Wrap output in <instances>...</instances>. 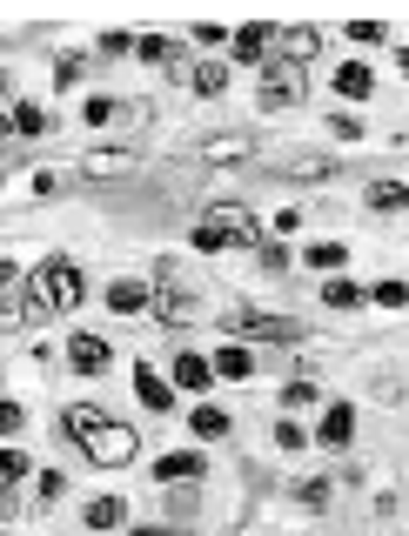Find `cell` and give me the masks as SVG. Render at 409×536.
Returning <instances> with one entry per match:
<instances>
[{
    "mask_svg": "<svg viewBox=\"0 0 409 536\" xmlns=\"http://www.w3.org/2000/svg\"><path fill=\"white\" fill-rule=\"evenodd\" d=\"M188 429H195V436H202V443H222V436H228V429H235V423H228L222 409H208V402H202V409H195V416H188Z\"/></svg>",
    "mask_w": 409,
    "mask_h": 536,
    "instance_id": "24",
    "label": "cell"
},
{
    "mask_svg": "<svg viewBox=\"0 0 409 536\" xmlns=\"http://www.w3.org/2000/svg\"><path fill=\"white\" fill-rule=\"evenodd\" d=\"M34 496H41V503H61V496H68V476H61V469H41V476H34Z\"/></svg>",
    "mask_w": 409,
    "mask_h": 536,
    "instance_id": "30",
    "label": "cell"
},
{
    "mask_svg": "<svg viewBox=\"0 0 409 536\" xmlns=\"http://www.w3.org/2000/svg\"><path fill=\"white\" fill-rule=\"evenodd\" d=\"M262 268H269V275H289V248H282V242H262Z\"/></svg>",
    "mask_w": 409,
    "mask_h": 536,
    "instance_id": "36",
    "label": "cell"
},
{
    "mask_svg": "<svg viewBox=\"0 0 409 536\" xmlns=\"http://www.w3.org/2000/svg\"><path fill=\"white\" fill-rule=\"evenodd\" d=\"M148 309H155V322H168V329H182L188 315H195V295H188V282L175 275V262L155 268V302H148Z\"/></svg>",
    "mask_w": 409,
    "mask_h": 536,
    "instance_id": "4",
    "label": "cell"
},
{
    "mask_svg": "<svg viewBox=\"0 0 409 536\" xmlns=\"http://www.w3.org/2000/svg\"><path fill=\"white\" fill-rule=\"evenodd\" d=\"M369 208H376V215H403L409 188H403V181H369Z\"/></svg>",
    "mask_w": 409,
    "mask_h": 536,
    "instance_id": "19",
    "label": "cell"
},
{
    "mask_svg": "<svg viewBox=\"0 0 409 536\" xmlns=\"http://www.w3.org/2000/svg\"><path fill=\"white\" fill-rule=\"evenodd\" d=\"M275 175H289V181H336V161H322V155H282V161H275Z\"/></svg>",
    "mask_w": 409,
    "mask_h": 536,
    "instance_id": "16",
    "label": "cell"
},
{
    "mask_svg": "<svg viewBox=\"0 0 409 536\" xmlns=\"http://www.w3.org/2000/svg\"><path fill=\"white\" fill-rule=\"evenodd\" d=\"M275 47H282L289 67H309L322 54V27H275Z\"/></svg>",
    "mask_w": 409,
    "mask_h": 536,
    "instance_id": "8",
    "label": "cell"
},
{
    "mask_svg": "<svg viewBox=\"0 0 409 536\" xmlns=\"http://www.w3.org/2000/svg\"><path fill=\"white\" fill-rule=\"evenodd\" d=\"M188 81H195V94H208V101H222V94H228V61H202L195 74H188Z\"/></svg>",
    "mask_w": 409,
    "mask_h": 536,
    "instance_id": "22",
    "label": "cell"
},
{
    "mask_svg": "<svg viewBox=\"0 0 409 536\" xmlns=\"http://www.w3.org/2000/svg\"><path fill=\"white\" fill-rule=\"evenodd\" d=\"M396 61H403V67H409V47H396Z\"/></svg>",
    "mask_w": 409,
    "mask_h": 536,
    "instance_id": "46",
    "label": "cell"
},
{
    "mask_svg": "<svg viewBox=\"0 0 409 536\" xmlns=\"http://www.w3.org/2000/svg\"><path fill=\"white\" fill-rule=\"evenodd\" d=\"M329 128H336L342 141H356V134H363V121H356V114H329Z\"/></svg>",
    "mask_w": 409,
    "mask_h": 536,
    "instance_id": "41",
    "label": "cell"
},
{
    "mask_svg": "<svg viewBox=\"0 0 409 536\" xmlns=\"http://www.w3.org/2000/svg\"><path fill=\"white\" fill-rule=\"evenodd\" d=\"M228 329L249 335V342H302V322H296V315H262V309H242Z\"/></svg>",
    "mask_w": 409,
    "mask_h": 536,
    "instance_id": "6",
    "label": "cell"
},
{
    "mask_svg": "<svg viewBox=\"0 0 409 536\" xmlns=\"http://www.w3.org/2000/svg\"><path fill=\"white\" fill-rule=\"evenodd\" d=\"M336 94L342 101H369V94H376V74H369L363 61H342L336 67Z\"/></svg>",
    "mask_w": 409,
    "mask_h": 536,
    "instance_id": "17",
    "label": "cell"
},
{
    "mask_svg": "<svg viewBox=\"0 0 409 536\" xmlns=\"http://www.w3.org/2000/svg\"><path fill=\"white\" fill-rule=\"evenodd\" d=\"M7 134H14V114H7V108H0V141H7Z\"/></svg>",
    "mask_w": 409,
    "mask_h": 536,
    "instance_id": "45",
    "label": "cell"
},
{
    "mask_svg": "<svg viewBox=\"0 0 409 536\" xmlns=\"http://www.w3.org/2000/svg\"><path fill=\"white\" fill-rule=\"evenodd\" d=\"M208 222L222 228V242H228V248H255V255H262V222H255L242 201H222V208H208Z\"/></svg>",
    "mask_w": 409,
    "mask_h": 536,
    "instance_id": "5",
    "label": "cell"
},
{
    "mask_svg": "<svg viewBox=\"0 0 409 536\" xmlns=\"http://www.w3.org/2000/svg\"><path fill=\"white\" fill-rule=\"evenodd\" d=\"M195 41H202V47H222V41H235V34H228V27H215V21H202V27H195Z\"/></svg>",
    "mask_w": 409,
    "mask_h": 536,
    "instance_id": "39",
    "label": "cell"
},
{
    "mask_svg": "<svg viewBox=\"0 0 409 536\" xmlns=\"http://www.w3.org/2000/svg\"><path fill=\"white\" fill-rule=\"evenodd\" d=\"M81 74H88V61H81V54H61V61H54V88H74Z\"/></svg>",
    "mask_w": 409,
    "mask_h": 536,
    "instance_id": "31",
    "label": "cell"
},
{
    "mask_svg": "<svg viewBox=\"0 0 409 536\" xmlns=\"http://www.w3.org/2000/svg\"><path fill=\"white\" fill-rule=\"evenodd\" d=\"M275 443H282V449H302V443H309V429H296V423H282V429H275Z\"/></svg>",
    "mask_w": 409,
    "mask_h": 536,
    "instance_id": "42",
    "label": "cell"
},
{
    "mask_svg": "<svg viewBox=\"0 0 409 536\" xmlns=\"http://www.w3.org/2000/svg\"><path fill=\"white\" fill-rule=\"evenodd\" d=\"M195 476H208V463L195 456V449H175V456L155 463V483H195Z\"/></svg>",
    "mask_w": 409,
    "mask_h": 536,
    "instance_id": "15",
    "label": "cell"
},
{
    "mask_svg": "<svg viewBox=\"0 0 409 536\" xmlns=\"http://www.w3.org/2000/svg\"><path fill=\"white\" fill-rule=\"evenodd\" d=\"M27 295L41 302V315H68L81 309V295H88V282H81V268L68 262V255H54V262L34 268V282H27Z\"/></svg>",
    "mask_w": 409,
    "mask_h": 536,
    "instance_id": "2",
    "label": "cell"
},
{
    "mask_svg": "<svg viewBox=\"0 0 409 536\" xmlns=\"http://www.w3.org/2000/svg\"><path fill=\"white\" fill-rule=\"evenodd\" d=\"M61 429H68L74 443L88 449V463H101V469L135 463V449H141L135 429H128V423H114L108 409H94V402H68V409H61Z\"/></svg>",
    "mask_w": 409,
    "mask_h": 536,
    "instance_id": "1",
    "label": "cell"
},
{
    "mask_svg": "<svg viewBox=\"0 0 409 536\" xmlns=\"http://www.w3.org/2000/svg\"><path fill=\"white\" fill-rule=\"evenodd\" d=\"M148 302H155V289H148V282H135V275L108 282V309H114V315H141Z\"/></svg>",
    "mask_w": 409,
    "mask_h": 536,
    "instance_id": "13",
    "label": "cell"
},
{
    "mask_svg": "<svg viewBox=\"0 0 409 536\" xmlns=\"http://www.w3.org/2000/svg\"><path fill=\"white\" fill-rule=\"evenodd\" d=\"M289 496H296L302 510H329V483H322V476H296V483H289Z\"/></svg>",
    "mask_w": 409,
    "mask_h": 536,
    "instance_id": "25",
    "label": "cell"
},
{
    "mask_svg": "<svg viewBox=\"0 0 409 536\" xmlns=\"http://www.w3.org/2000/svg\"><path fill=\"white\" fill-rule=\"evenodd\" d=\"M121 108H128V101H108V94H94V101H88V108H81V114H88L94 128H108V121H114V114H121Z\"/></svg>",
    "mask_w": 409,
    "mask_h": 536,
    "instance_id": "32",
    "label": "cell"
},
{
    "mask_svg": "<svg viewBox=\"0 0 409 536\" xmlns=\"http://www.w3.org/2000/svg\"><path fill=\"white\" fill-rule=\"evenodd\" d=\"M135 175V155L128 148H94V155H81V181H128Z\"/></svg>",
    "mask_w": 409,
    "mask_h": 536,
    "instance_id": "7",
    "label": "cell"
},
{
    "mask_svg": "<svg viewBox=\"0 0 409 536\" xmlns=\"http://www.w3.org/2000/svg\"><path fill=\"white\" fill-rule=\"evenodd\" d=\"M135 54L148 67H161V74H182V41H168V34H141Z\"/></svg>",
    "mask_w": 409,
    "mask_h": 536,
    "instance_id": "12",
    "label": "cell"
},
{
    "mask_svg": "<svg viewBox=\"0 0 409 536\" xmlns=\"http://www.w3.org/2000/svg\"><path fill=\"white\" fill-rule=\"evenodd\" d=\"M195 248H202V255H222V228H215V222H195Z\"/></svg>",
    "mask_w": 409,
    "mask_h": 536,
    "instance_id": "34",
    "label": "cell"
},
{
    "mask_svg": "<svg viewBox=\"0 0 409 536\" xmlns=\"http://www.w3.org/2000/svg\"><path fill=\"white\" fill-rule=\"evenodd\" d=\"M128 523V503L121 496H94L88 503V530H121Z\"/></svg>",
    "mask_w": 409,
    "mask_h": 536,
    "instance_id": "20",
    "label": "cell"
},
{
    "mask_svg": "<svg viewBox=\"0 0 409 536\" xmlns=\"http://www.w3.org/2000/svg\"><path fill=\"white\" fill-rule=\"evenodd\" d=\"M302 94H309L302 67H289L282 54H269V61H262V108H269V114H289V108H302Z\"/></svg>",
    "mask_w": 409,
    "mask_h": 536,
    "instance_id": "3",
    "label": "cell"
},
{
    "mask_svg": "<svg viewBox=\"0 0 409 536\" xmlns=\"http://www.w3.org/2000/svg\"><path fill=\"white\" fill-rule=\"evenodd\" d=\"M302 262H309V268H329V275H336V268L349 262V248H342V242H316L309 255H302Z\"/></svg>",
    "mask_w": 409,
    "mask_h": 536,
    "instance_id": "28",
    "label": "cell"
},
{
    "mask_svg": "<svg viewBox=\"0 0 409 536\" xmlns=\"http://www.w3.org/2000/svg\"><path fill=\"white\" fill-rule=\"evenodd\" d=\"M68 369L74 376H101V369H108V342H101V335H68Z\"/></svg>",
    "mask_w": 409,
    "mask_h": 536,
    "instance_id": "9",
    "label": "cell"
},
{
    "mask_svg": "<svg viewBox=\"0 0 409 536\" xmlns=\"http://www.w3.org/2000/svg\"><path fill=\"white\" fill-rule=\"evenodd\" d=\"M101 54L121 61V54H135V34H101Z\"/></svg>",
    "mask_w": 409,
    "mask_h": 536,
    "instance_id": "38",
    "label": "cell"
},
{
    "mask_svg": "<svg viewBox=\"0 0 409 536\" xmlns=\"http://www.w3.org/2000/svg\"><path fill=\"white\" fill-rule=\"evenodd\" d=\"M349 436H356V409H349V402H329V409H322V429H316V443L342 449Z\"/></svg>",
    "mask_w": 409,
    "mask_h": 536,
    "instance_id": "14",
    "label": "cell"
},
{
    "mask_svg": "<svg viewBox=\"0 0 409 536\" xmlns=\"http://www.w3.org/2000/svg\"><path fill=\"white\" fill-rule=\"evenodd\" d=\"M135 396L148 402V409H175V389H168V376H161V369H148V362L135 369Z\"/></svg>",
    "mask_w": 409,
    "mask_h": 536,
    "instance_id": "18",
    "label": "cell"
},
{
    "mask_svg": "<svg viewBox=\"0 0 409 536\" xmlns=\"http://www.w3.org/2000/svg\"><path fill=\"white\" fill-rule=\"evenodd\" d=\"M322 302H329V309H356V302H363V289H356L349 275H329V282H322Z\"/></svg>",
    "mask_w": 409,
    "mask_h": 536,
    "instance_id": "26",
    "label": "cell"
},
{
    "mask_svg": "<svg viewBox=\"0 0 409 536\" xmlns=\"http://www.w3.org/2000/svg\"><path fill=\"white\" fill-rule=\"evenodd\" d=\"M269 47H275V27H269V21H249V27H235V61L262 67V61H269Z\"/></svg>",
    "mask_w": 409,
    "mask_h": 536,
    "instance_id": "10",
    "label": "cell"
},
{
    "mask_svg": "<svg viewBox=\"0 0 409 536\" xmlns=\"http://www.w3.org/2000/svg\"><path fill=\"white\" fill-rule=\"evenodd\" d=\"M249 155H255V134H208V141H202V161H215V168L249 161Z\"/></svg>",
    "mask_w": 409,
    "mask_h": 536,
    "instance_id": "11",
    "label": "cell"
},
{
    "mask_svg": "<svg viewBox=\"0 0 409 536\" xmlns=\"http://www.w3.org/2000/svg\"><path fill=\"white\" fill-rule=\"evenodd\" d=\"M128 536H175L168 523H141V530H128Z\"/></svg>",
    "mask_w": 409,
    "mask_h": 536,
    "instance_id": "43",
    "label": "cell"
},
{
    "mask_svg": "<svg viewBox=\"0 0 409 536\" xmlns=\"http://www.w3.org/2000/svg\"><path fill=\"white\" fill-rule=\"evenodd\" d=\"M14 483H27V456L21 449H0V496L14 490Z\"/></svg>",
    "mask_w": 409,
    "mask_h": 536,
    "instance_id": "27",
    "label": "cell"
},
{
    "mask_svg": "<svg viewBox=\"0 0 409 536\" xmlns=\"http://www.w3.org/2000/svg\"><path fill=\"white\" fill-rule=\"evenodd\" d=\"M376 302H383V309H403V302H409V282H376Z\"/></svg>",
    "mask_w": 409,
    "mask_h": 536,
    "instance_id": "37",
    "label": "cell"
},
{
    "mask_svg": "<svg viewBox=\"0 0 409 536\" xmlns=\"http://www.w3.org/2000/svg\"><path fill=\"white\" fill-rule=\"evenodd\" d=\"M175 382H182V389H208V382H215V362L208 356H175Z\"/></svg>",
    "mask_w": 409,
    "mask_h": 536,
    "instance_id": "23",
    "label": "cell"
},
{
    "mask_svg": "<svg viewBox=\"0 0 409 536\" xmlns=\"http://www.w3.org/2000/svg\"><path fill=\"white\" fill-rule=\"evenodd\" d=\"M215 376H228V382H249V376H255V356L228 342V349H215Z\"/></svg>",
    "mask_w": 409,
    "mask_h": 536,
    "instance_id": "21",
    "label": "cell"
},
{
    "mask_svg": "<svg viewBox=\"0 0 409 536\" xmlns=\"http://www.w3.org/2000/svg\"><path fill=\"white\" fill-rule=\"evenodd\" d=\"M282 402H289V409H309V402H316V382H309V376H296L289 389H282Z\"/></svg>",
    "mask_w": 409,
    "mask_h": 536,
    "instance_id": "33",
    "label": "cell"
},
{
    "mask_svg": "<svg viewBox=\"0 0 409 536\" xmlns=\"http://www.w3.org/2000/svg\"><path fill=\"white\" fill-rule=\"evenodd\" d=\"M349 41H363V47H383V21H349Z\"/></svg>",
    "mask_w": 409,
    "mask_h": 536,
    "instance_id": "35",
    "label": "cell"
},
{
    "mask_svg": "<svg viewBox=\"0 0 409 536\" xmlns=\"http://www.w3.org/2000/svg\"><path fill=\"white\" fill-rule=\"evenodd\" d=\"M14 134H47V108H34V101H14Z\"/></svg>",
    "mask_w": 409,
    "mask_h": 536,
    "instance_id": "29",
    "label": "cell"
},
{
    "mask_svg": "<svg viewBox=\"0 0 409 536\" xmlns=\"http://www.w3.org/2000/svg\"><path fill=\"white\" fill-rule=\"evenodd\" d=\"M14 289V262H7V255H0V295Z\"/></svg>",
    "mask_w": 409,
    "mask_h": 536,
    "instance_id": "44",
    "label": "cell"
},
{
    "mask_svg": "<svg viewBox=\"0 0 409 536\" xmlns=\"http://www.w3.org/2000/svg\"><path fill=\"white\" fill-rule=\"evenodd\" d=\"M0 94H7V74H0Z\"/></svg>",
    "mask_w": 409,
    "mask_h": 536,
    "instance_id": "47",
    "label": "cell"
},
{
    "mask_svg": "<svg viewBox=\"0 0 409 536\" xmlns=\"http://www.w3.org/2000/svg\"><path fill=\"white\" fill-rule=\"evenodd\" d=\"M21 423H27V416H21V402H0V436H14Z\"/></svg>",
    "mask_w": 409,
    "mask_h": 536,
    "instance_id": "40",
    "label": "cell"
}]
</instances>
